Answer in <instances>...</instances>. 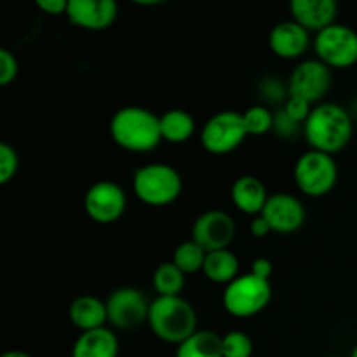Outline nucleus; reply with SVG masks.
I'll return each mask as SVG.
<instances>
[{
	"label": "nucleus",
	"instance_id": "obj_1",
	"mask_svg": "<svg viewBox=\"0 0 357 357\" xmlns=\"http://www.w3.org/2000/svg\"><path fill=\"white\" fill-rule=\"evenodd\" d=\"M352 114L342 105L331 101L316 105L303 124V135L310 150H317L328 155L342 152L352 139Z\"/></svg>",
	"mask_w": 357,
	"mask_h": 357
},
{
	"label": "nucleus",
	"instance_id": "obj_2",
	"mask_svg": "<svg viewBox=\"0 0 357 357\" xmlns=\"http://www.w3.org/2000/svg\"><path fill=\"white\" fill-rule=\"evenodd\" d=\"M112 139L128 152H150L162 142L160 117L143 107H124L110 121Z\"/></svg>",
	"mask_w": 357,
	"mask_h": 357
},
{
	"label": "nucleus",
	"instance_id": "obj_3",
	"mask_svg": "<svg viewBox=\"0 0 357 357\" xmlns=\"http://www.w3.org/2000/svg\"><path fill=\"white\" fill-rule=\"evenodd\" d=\"M146 324L159 340L178 347L197 331V312L183 296H157Z\"/></svg>",
	"mask_w": 357,
	"mask_h": 357
},
{
	"label": "nucleus",
	"instance_id": "obj_4",
	"mask_svg": "<svg viewBox=\"0 0 357 357\" xmlns=\"http://www.w3.org/2000/svg\"><path fill=\"white\" fill-rule=\"evenodd\" d=\"M183 190L181 174L173 166L152 162L136 169L132 176V192L149 206H167L176 201Z\"/></svg>",
	"mask_w": 357,
	"mask_h": 357
},
{
	"label": "nucleus",
	"instance_id": "obj_5",
	"mask_svg": "<svg viewBox=\"0 0 357 357\" xmlns=\"http://www.w3.org/2000/svg\"><path fill=\"white\" fill-rule=\"evenodd\" d=\"M271 298V281L250 272L239 275L227 286L223 291V307L234 317H253L267 309Z\"/></svg>",
	"mask_w": 357,
	"mask_h": 357
},
{
	"label": "nucleus",
	"instance_id": "obj_6",
	"mask_svg": "<svg viewBox=\"0 0 357 357\" xmlns=\"http://www.w3.org/2000/svg\"><path fill=\"white\" fill-rule=\"evenodd\" d=\"M293 176L298 190L307 197H324L337 185L338 166L333 155L317 150H307L296 160Z\"/></svg>",
	"mask_w": 357,
	"mask_h": 357
},
{
	"label": "nucleus",
	"instance_id": "obj_7",
	"mask_svg": "<svg viewBox=\"0 0 357 357\" xmlns=\"http://www.w3.org/2000/svg\"><path fill=\"white\" fill-rule=\"evenodd\" d=\"M248 131L243 114L234 110L218 112L206 121L201 129V143L206 152L213 155H227L243 145Z\"/></svg>",
	"mask_w": 357,
	"mask_h": 357
},
{
	"label": "nucleus",
	"instance_id": "obj_8",
	"mask_svg": "<svg viewBox=\"0 0 357 357\" xmlns=\"http://www.w3.org/2000/svg\"><path fill=\"white\" fill-rule=\"evenodd\" d=\"M314 51L330 68H351L357 63V31L347 24H331L316 35Z\"/></svg>",
	"mask_w": 357,
	"mask_h": 357
},
{
	"label": "nucleus",
	"instance_id": "obj_9",
	"mask_svg": "<svg viewBox=\"0 0 357 357\" xmlns=\"http://www.w3.org/2000/svg\"><path fill=\"white\" fill-rule=\"evenodd\" d=\"M333 75L330 66L324 65L319 59H305L298 63L291 72L288 80L289 96H296L305 100L310 105H319L330 93Z\"/></svg>",
	"mask_w": 357,
	"mask_h": 357
},
{
	"label": "nucleus",
	"instance_id": "obj_10",
	"mask_svg": "<svg viewBox=\"0 0 357 357\" xmlns=\"http://www.w3.org/2000/svg\"><path fill=\"white\" fill-rule=\"evenodd\" d=\"M108 323L117 330H135L149 323L150 303L143 291L126 286L110 293L107 298Z\"/></svg>",
	"mask_w": 357,
	"mask_h": 357
},
{
	"label": "nucleus",
	"instance_id": "obj_11",
	"mask_svg": "<svg viewBox=\"0 0 357 357\" xmlns=\"http://www.w3.org/2000/svg\"><path fill=\"white\" fill-rule=\"evenodd\" d=\"M128 208V197L121 185L103 180L94 183L84 195V209L93 222L101 225L115 223Z\"/></svg>",
	"mask_w": 357,
	"mask_h": 357
},
{
	"label": "nucleus",
	"instance_id": "obj_12",
	"mask_svg": "<svg viewBox=\"0 0 357 357\" xmlns=\"http://www.w3.org/2000/svg\"><path fill=\"white\" fill-rule=\"evenodd\" d=\"M237 227L232 216L220 209L202 213L192 225V241L197 243L206 253L229 250L236 237Z\"/></svg>",
	"mask_w": 357,
	"mask_h": 357
},
{
	"label": "nucleus",
	"instance_id": "obj_13",
	"mask_svg": "<svg viewBox=\"0 0 357 357\" xmlns=\"http://www.w3.org/2000/svg\"><path fill=\"white\" fill-rule=\"evenodd\" d=\"M261 216L267 220L272 232L293 234L302 229L307 213L298 197L288 192H279L268 197Z\"/></svg>",
	"mask_w": 357,
	"mask_h": 357
},
{
	"label": "nucleus",
	"instance_id": "obj_14",
	"mask_svg": "<svg viewBox=\"0 0 357 357\" xmlns=\"http://www.w3.org/2000/svg\"><path fill=\"white\" fill-rule=\"evenodd\" d=\"M119 6L114 0H68L66 17L72 24L89 31H103L115 23Z\"/></svg>",
	"mask_w": 357,
	"mask_h": 357
},
{
	"label": "nucleus",
	"instance_id": "obj_15",
	"mask_svg": "<svg viewBox=\"0 0 357 357\" xmlns=\"http://www.w3.org/2000/svg\"><path fill=\"white\" fill-rule=\"evenodd\" d=\"M309 45L310 33L293 20L281 21L268 33V47L281 59L302 58Z\"/></svg>",
	"mask_w": 357,
	"mask_h": 357
},
{
	"label": "nucleus",
	"instance_id": "obj_16",
	"mask_svg": "<svg viewBox=\"0 0 357 357\" xmlns=\"http://www.w3.org/2000/svg\"><path fill=\"white\" fill-rule=\"evenodd\" d=\"M291 20L309 33H319L337 23L338 3L335 0H293L289 3Z\"/></svg>",
	"mask_w": 357,
	"mask_h": 357
},
{
	"label": "nucleus",
	"instance_id": "obj_17",
	"mask_svg": "<svg viewBox=\"0 0 357 357\" xmlns=\"http://www.w3.org/2000/svg\"><path fill=\"white\" fill-rule=\"evenodd\" d=\"M230 197H232L234 206L241 213L250 216H260L271 195H268L264 181L251 174H244L232 183Z\"/></svg>",
	"mask_w": 357,
	"mask_h": 357
},
{
	"label": "nucleus",
	"instance_id": "obj_18",
	"mask_svg": "<svg viewBox=\"0 0 357 357\" xmlns=\"http://www.w3.org/2000/svg\"><path fill=\"white\" fill-rule=\"evenodd\" d=\"M70 323L80 331H93L105 328L108 323L107 303L93 295H82L70 303Z\"/></svg>",
	"mask_w": 357,
	"mask_h": 357
},
{
	"label": "nucleus",
	"instance_id": "obj_19",
	"mask_svg": "<svg viewBox=\"0 0 357 357\" xmlns=\"http://www.w3.org/2000/svg\"><path fill=\"white\" fill-rule=\"evenodd\" d=\"M119 340L110 328L84 331L72 347V357H117Z\"/></svg>",
	"mask_w": 357,
	"mask_h": 357
},
{
	"label": "nucleus",
	"instance_id": "obj_20",
	"mask_svg": "<svg viewBox=\"0 0 357 357\" xmlns=\"http://www.w3.org/2000/svg\"><path fill=\"white\" fill-rule=\"evenodd\" d=\"M239 258L229 250L211 251L206 255L202 274L215 284L229 286L234 279L239 278Z\"/></svg>",
	"mask_w": 357,
	"mask_h": 357
},
{
	"label": "nucleus",
	"instance_id": "obj_21",
	"mask_svg": "<svg viewBox=\"0 0 357 357\" xmlns=\"http://www.w3.org/2000/svg\"><path fill=\"white\" fill-rule=\"evenodd\" d=\"M195 131V121L187 110L173 108L160 115V135L162 142L180 145L188 142Z\"/></svg>",
	"mask_w": 357,
	"mask_h": 357
},
{
	"label": "nucleus",
	"instance_id": "obj_22",
	"mask_svg": "<svg viewBox=\"0 0 357 357\" xmlns=\"http://www.w3.org/2000/svg\"><path fill=\"white\" fill-rule=\"evenodd\" d=\"M174 357H223L222 337L215 331L197 330L178 345Z\"/></svg>",
	"mask_w": 357,
	"mask_h": 357
},
{
	"label": "nucleus",
	"instance_id": "obj_23",
	"mask_svg": "<svg viewBox=\"0 0 357 357\" xmlns=\"http://www.w3.org/2000/svg\"><path fill=\"white\" fill-rule=\"evenodd\" d=\"M185 278L187 275L173 261H164L153 271V289L159 296H181V291L185 288Z\"/></svg>",
	"mask_w": 357,
	"mask_h": 357
},
{
	"label": "nucleus",
	"instance_id": "obj_24",
	"mask_svg": "<svg viewBox=\"0 0 357 357\" xmlns=\"http://www.w3.org/2000/svg\"><path fill=\"white\" fill-rule=\"evenodd\" d=\"M206 251L199 246L194 241H185L180 246H176L173 253V264L183 272L185 275L195 274V272H202L206 261Z\"/></svg>",
	"mask_w": 357,
	"mask_h": 357
},
{
	"label": "nucleus",
	"instance_id": "obj_25",
	"mask_svg": "<svg viewBox=\"0 0 357 357\" xmlns=\"http://www.w3.org/2000/svg\"><path fill=\"white\" fill-rule=\"evenodd\" d=\"M243 121L248 135L251 136L267 135L274 129V114L264 105H255L248 108L243 114Z\"/></svg>",
	"mask_w": 357,
	"mask_h": 357
},
{
	"label": "nucleus",
	"instance_id": "obj_26",
	"mask_svg": "<svg viewBox=\"0 0 357 357\" xmlns=\"http://www.w3.org/2000/svg\"><path fill=\"white\" fill-rule=\"evenodd\" d=\"M223 357H251L253 356V340L244 331H229L222 337Z\"/></svg>",
	"mask_w": 357,
	"mask_h": 357
},
{
	"label": "nucleus",
	"instance_id": "obj_27",
	"mask_svg": "<svg viewBox=\"0 0 357 357\" xmlns=\"http://www.w3.org/2000/svg\"><path fill=\"white\" fill-rule=\"evenodd\" d=\"M17 169H20V157H17V152L9 143H2L0 145V183H9L16 176Z\"/></svg>",
	"mask_w": 357,
	"mask_h": 357
},
{
	"label": "nucleus",
	"instance_id": "obj_28",
	"mask_svg": "<svg viewBox=\"0 0 357 357\" xmlns=\"http://www.w3.org/2000/svg\"><path fill=\"white\" fill-rule=\"evenodd\" d=\"M312 108H314L312 105L307 103L305 100H302V98H296V96H289L288 100H286V103L282 105V112H284V114L288 115L293 122H296V124H300V126L305 124V121L309 119Z\"/></svg>",
	"mask_w": 357,
	"mask_h": 357
},
{
	"label": "nucleus",
	"instance_id": "obj_29",
	"mask_svg": "<svg viewBox=\"0 0 357 357\" xmlns=\"http://www.w3.org/2000/svg\"><path fill=\"white\" fill-rule=\"evenodd\" d=\"M20 73V63L9 49H0V86H9Z\"/></svg>",
	"mask_w": 357,
	"mask_h": 357
},
{
	"label": "nucleus",
	"instance_id": "obj_30",
	"mask_svg": "<svg viewBox=\"0 0 357 357\" xmlns=\"http://www.w3.org/2000/svg\"><path fill=\"white\" fill-rule=\"evenodd\" d=\"M260 93L267 98L272 103H286V100L289 98V89L282 86L281 80L278 79H265L260 84Z\"/></svg>",
	"mask_w": 357,
	"mask_h": 357
},
{
	"label": "nucleus",
	"instance_id": "obj_31",
	"mask_svg": "<svg viewBox=\"0 0 357 357\" xmlns=\"http://www.w3.org/2000/svg\"><path fill=\"white\" fill-rule=\"evenodd\" d=\"M300 129L303 131V126L293 122L282 110L279 112L278 115H274V129H272V131H274L275 135L282 136V138H291V136L298 135Z\"/></svg>",
	"mask_w": 357,
	"mask_h": 357
},
{
	"label": "nucleus",
	"instance_id": "obj_32",
	"mask_svg": "<svg viewBox=\"0 0 357 357\" xmlns=\"http://www.w3.org/2000/svg\"><path fill=\"white\" fill-rule=\"evenodd\" d=\"M37 7L49 16H66L68 0H37Z\"/></svg>",
	"mask_w": 357,
	"mask_h": 357
},
{
	"label": "nucleus",
	"instance_id": "obj_33",
	"mask_svg": "<svg viewBox=\"0 0 357 357\" xmlns=\"http://www.w3.org/2000/svg\"><path fill=\"white\" fill-rule=\"evenodd\" d=\"M251 272L261 279H271L274 267H272V261L267 260V258H257L251 265Z\"/></svg>",
	"mask_w": 357,
	"mask_h": 357
},
{
	"label": "nucleus",
	"instance_id": "obj_34",
	"mask_svg": "<svg viewBox=\"0 0 357 357\" xmlns=\"http://www.w3.org/2000/svg\"><path fill=\"white\" fill-rule=\"evenodd\" d=\"M250 230L255 237H258V239H261V237H267L268 234L272 232L271 225H268L267 220H265L261 215L255 216L253 222H251V225H250Z\"/></svg>",
	"mask_w": 357,
	"mask_h": 357
},
{
	"label": "nucleus",
	"instance_id": "obj_35",
	"mask_svg": "<svg viewBox=\"0 0 357 357\" xmlns=\"http://www.w3.org/2000/svg\"><path fill=\"white\" fill-rule=\"evenodd\" d=\"M2 357H31V356L26 354V352H23V351H7V352H3Z\"/></svg>",
	"mask_w": 357,
	"mask_h": 357
},
{
	"label": "nucleus",
	"instance_id": "obj_36",
	"mask_svg": "<svg viewBox=\"0 0 357 357\" xmlns=\"http://www.w3.org/2000/svg\"><path fill=\"white\" fill-rule=\"evenodd\" d=\"M136 6H146V7H153V6H159L162 3L160 0H136Z\"/></svg>",
	"mask_w": 357,
	"mask_h": 357
},
{
	"label": "nucleus",
	"instance_id": "obj_37",
	"mask_svg": "<svg viewBox=\"0 0 357 357\" xmlns=\"http://www.w3.org/2000/svg\"><path fill=\"white\" fill-rule=\"evenodd\" d=\"M351 357H357V344H356V347L352 349V354H351Z\"/></svg>",
	"mask_w": 357,
	"mask_h": 357
},
{
	"label": "nucleus",
	"instance_id": "obj_38",
	"mask_svg": "<svg viewBox=\"0 0 357 357\" xmlns=\"http://www.w3.org/2000/svg\"><path fill=\"white\" fill-rule=\"evenodd\" d=\"M326 357H340V356H326Z\"/></svg>",
	"mask_w": 357,
	"mask_h": 357
}]
</instances>
